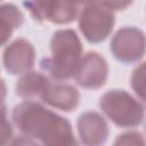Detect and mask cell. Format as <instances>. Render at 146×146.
Returning <instances> with one entry per match:
<instances>
[{
  "mask_svg": "<svg viewBox=\"0 0 146 146\" xmlns=\"http://www.w3.org/2000/svg\"><path fill=\"white\" fill-rule=\"evenodd\" d=\"M131 88L135 94L138 96L139 100L144 103L145 100V63H140L131 74L130 79Z\"/></svg>",
  "mask_w": 146,
  "mask_h": 146,
  "instance_id": "14",
  "label": "cell"
},
{
  "mask_svg": "<svg viewBox=\"0 0 146 146\" xmlns=\"http://www.w3.org/2000/svg\"><path fill=\"white\" fill-rule=\"evenodd\" d=\"M15 127L34 144L48 146L76 145L71 122L33 100L17 104L11 113Z\"/></svg>",
  "mask_w": 146,
  "mask_h": 146,
  "instance_id": "1",
  "label": "cell"
},
{
  "mask_svg": "<svg viewBox=\"0 0 146 146\" xmlns=\"http://www.w3.org/2000/svg\"><path fill=\"white\" fill-rule=\"evenodd\" d=\"M76 128L81 143L87 146L103 145L110 135V127L106 119L95 111L82 113L78 117Z\"/></svg>",
  "mask_w": 146,
  "mask_h": 146,
  "instance_id": "8",
  "label": "cell"
},
{
  "mask_svg": "<svg viewBox=\"0 0 146 146\" xmlns=\"http://www.w3.org/2000/svg\"><path fill=\"white\" fill-rule=\"evenodd\" d=\"M7 97V86L6 82L0 79V102H3Z\"/></svg>",
  "mask_w": 146,
  "mask_h": 146,
  "instance_id": "18",
  "label": "cell"
},
{
  "mask_svg": "<svg viewBox=\"0 0 146 146\" xmlns=\"http://www.w3.org/2000/svg\"><path fill=\"white\" fill-rule=\"evenodd\" d=\"M110 49L120 63H138L145 55V34L139 27L123 26L113 35Z\"/></svg>",
  "mask_w": 146,
  "mask_h": 146,
  "instance_id": "5",
  "label": "cell"
},
{
  "mask_svg": "<svg viewBox=\"0 0 146 146\" xmlns=\"http://www.w3.org/2000/svg\"><path fill=\"white\" fill-rule=\"evenodd\" d=\"M105 7H107L111 10H119L122 11L130 7L133 2V0H102L100 1Z\"/></svg>",
  "mask_w": 146,
  "mask_h": 146,
  "instance_id": "17",
  "label": "cell"
},
{
  "mask_svg": "<svg viewBox=\"0 0 146 146\" xmlns=\"http://www.w3.org/2000/svg\"><path fill=\"white\" fill-rule=\"evenodd\" d=\"M24 19L23 11L16 5L10 2L0 5V47L7 43L14 30L23 25Z\"/></svg>",
  "mask_w": 146,
  "mask_h": 146,
  "instance_id": "11",
  "label": "cell"
},
{
  "mask_svg": "<svg viewBox=\"0 0 146 146\" xmlns=\"http://www.w3.org/2000/svg\"><path fill=\"white\" fill-rule=\"evenodd\" d=\"M36 51L34 46L24 38L10 42L2 52V63L10 75H22L32 70L35 64Z\"/></svg>",
  "mask_w": 146,
  "mask_h": 146,
  "instance_id": "7",
  "label": "cell"
},
{
  "mask_svg": "<svg viewBox=\"0 0 146 146\" xmlns=\"http://www.w3.org/2000/svg\"><path fill=\"white\" fill-rule=\"evenodd\" d=\"M50 84L49 79L41 72L29 71L17 80L15 86V94L27 100L41 98L43 92Z\"/></svg>",
  "mask_w": 146,
  "mask_h": 146,
  "instance_id": "10",
  "label": "cell"
},
{
  "mask_svg": "<svg viewBox=\"0 0 146 146\" xmlns=\"http://www.w3.org/2000/svg\"><path fill=\"white\" fill-rule=\"evenodd\" d=\"M115 15L113 10L102 2H94L84 6L79 15V30L83 38L90 43L105 41L113 31Z\"/></svg>",
  "mask_w": 146,
  "mask_h": 146,
  "instance_id": "4",
  "label": "cell"
},
{
  "mask_svg": "<svg viewBox=\"0 0 146 146\" xmlns=\"http://www.w3.org/2000/svg\"><path fill=\"white\" fill-rule=\"evenodd\" d=\"M55 3L56 0H25L23 2L32 18L39 23H43L46 21L49 22Z\"/></svg>",
  "mask_w": 146,
  "mask_h": 146,
  "instance_id": "13",
  "label": "cell"
},
{
  "mask_svg": "<svg viewBox=\"0 0 146 146\" xmlns=\"http://www.w3.org/2000/svg\"><path fill=\"white\" fill-rule=\"evenodd\" d=\"M13 138H14L13 124L7 120L3 122H0V145L10 144Z\"/></svg>",
  "mask_w": 146,
  "mask_h": 146,
  "instance_id": "16",
  "label": "cell"
},
{
  "mask_svg": "<svg viewBox=\"0 0 146 146\" xmlns=\"http://www.w3.org/2000/svg\"><path fill=\"white\" fill-rule=\"evenodd\" d=\"M41 100L50 107H54L62 112L70 113L79 106L80 92L72 84L50 83L47 90L43 92Z\"/></svg>",
  "mask_w": 146,
  "mask_h": 146,
  "instance_id": "9",
  "label": "cell"
},
{
  "mask_svg": "<svg viewBox=\"0 0 146 146\" xmlns=\"http://www.w3.org/2000/svg\"><path fill=\"white\" fill-rule=\"evenodd\" d=\"M144 136L138 131H128L117 136L114 145H144Z\"/></svg>",
  "mask_w": 146,
  "mask_h": 146,
  "instance_id": "15",
  "label": "cell"
},
{
  "mask_svg": "<svg viewBox=\"0 0 146 146\" xmlns=\"http://www.w3.org/2000/svg\"><path fill=\"white\" fill-rule=\"evenodd\" d=\"M71 2H73V3H75V5H84V6H87V5H90V3H94V2H96L97 0H70Z\"/></svg>",
  "mask_w": 146,
  "mask_h": 146,
  "instance_id": "20",
  "label": "cell"
},
{
  "mask_svg": "<svg viewBox=\"0 0 146 146\" xmlns=\"http://www.w3.org/2000/svg\"><path fill=\"white\" fill-rule=\"evenodd\" d=\"M79 14V6L70 0H56L49 22L57 25H65L74 22Z\"/></svg>",
  "mask_w": 146,
  "mask_h": 146,
  "instance_id": "12",
  "label": "cell"
},
{
  "mask_svg": "<svg viewBox=\"0 0 146 146\" xmlns=\"http://www.w3.org/2000/svg\"><path fill=\"white\" fill-rule=\"evenodd\" d=\"M7 106L3 104V102H0V122H3L7 120Z\"/></svg>",
  "mask_w": 146,
  "mask_h": 146,
  "instance_id": "19",
  "label": "cell"
},
{
  "mask_svg": "<svg viewBox=\"0 0 146 146\" xmlns=\"http://www.w3.org/2000/svg\"><path fill=\"white\" fill-rule=\"evenodd\" d=\"M50 57L40 60L41 68L56 81L74 78L83 52L82 42L72 29L57 30L50 39Z\"/></svg>",
  "mask_w": 146,
  "mask_h": 146,
  "instance_id": "2",
  "label": "cell"
},
{
  "mask_svg": "<svg viewBox=\"0 0 146 146\" xmlns=\"http://www.w3.org/2000/svg\"><path fill=\"white\" fill-rule=\"evenodd\" d=\"M108 72L106 59L97 51H88L80 60L74 80L83 89H99L106 83Z\"/></svg>",
  "mask_w": 146,
  "mask_h": 146,
  "instance_id": "6",
  "label": "cell"
},
{
  "mask_svg": "<svg viewBox=\"0 0 146 146\" xmlns=\"http://www.w3.org/2000/svg\"><path fill=\"white\" fill-rule=\"evenodd\" d=\"M99 107L119 128H136L145 117L144 103L124 89L107 90L99 99Z\"/></svg>",
  "mask_w": 146,
  "mask_h": 146,
  "instance_id": "3",
  "label": "cell"
}]
</instances>
